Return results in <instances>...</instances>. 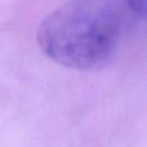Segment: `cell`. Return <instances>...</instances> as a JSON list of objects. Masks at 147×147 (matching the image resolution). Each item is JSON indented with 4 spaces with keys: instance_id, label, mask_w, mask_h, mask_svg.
Here are the masks:
<instances>
[{
    "instance_id": "obj_1",
    "label": "cell",
    "mask_w": 147,
    "mask_h": 147,
    "mask_svg": "<svg viewBox=\"0 0 147 147\" xmlns=\"http://www.w3.org/2000/svg\"><path fill=\"white\" fill-rule=\"evenodd\" d=\"M123 27V0H67L41 22L38 43L62 66L94 70L114 56Z\"/></svg>"
},
{
    "instance_id": "obj_2",
    "label": "cell",
    "mask_w": 147,
    "mask_h": 147,
    "mask_svg": "<svg viewBox=\"0 0 147 147\" xmlns=\"http://www.w3.org/2000/svg\"><path fill=\"white\" fill-rule=\"evenodd\" d=\"M124 4L136 14L145 17L146 14V0H123Z\"/></svg>"
}]
</instances>
